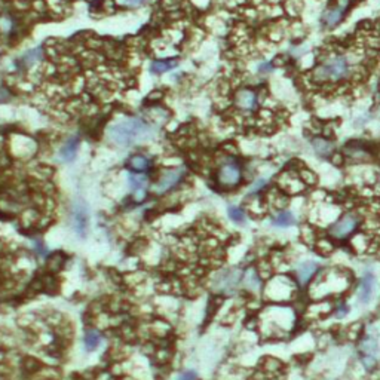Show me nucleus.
Returning <instances> with one entry per match:
<instances>
[{
    "mask_svg": "<svg viewBox=\"0 0 380 380\" xmlns=\"http://www.w3.org/2000/svg\"><path fill=\"white\" fill-rule=\"evenodd\" d=\"M352 74V62L346 55H333L322 61L314 71L312 81L315 84H337L348 79Z\"/></svg>",
    "mask_w": 380,
    "mask_h": 380,
    "instance_id": "1",
    "label": "nucleus"
},
{
    "mask_svg": "<svg viewBox=\"0 0 380 380\" xmlns=\"http://www.w3.org/2000/svg\"><path fill=\"white\" fill-rule=\"evenodd\" d=\"M148 131V126L140 119H128L113 125L109 131L110 140L117 146H131L137 140L143 138Z\"/></svg>",
    "mask_w": 380,
    "mask_h": 380,
    "instance_id": "2",
    "label": "nucleus"
},
{
    "mask_svg": "<svg viewBox=\"0 0 380 380\" xmlns=\"http://www.w3.org/2000/svg\"><path fill=\"white\" fill-rule=\"evenodd\" d=\"M359 223H361V218L358 214H353V212L345 214L330 226L328 234L334 239H346L351 235H353V232L358 229Z\"/></svg>",
    "mask_w": 380,
    "mask_h": 380,
    "instance_id": "3",
    "label": "nucleus"
},
{
    "mask_svg": "<svg viewBox=\"0 0 380 380\" xmlns=\"http://www.w3.org/2000/svg\"><path fill=\"white\" fill-rule=\"evenodd\" d=\"M218 183L221 187L224 189H234L241 183L242 178V173H241V167L235 162H227L223 164L218 170L217 174Z\"/></svg>",
    "mask_w": 380,
    "mask_h": 380,
    "instance_id": "4",
    "label": "nucleus"
},
{
    "mask_svg": "<svg viewBox=\"0 0 380 380\" xmlns=\"http://www.w3.org/2000/svg\"><path fill=\"white\" fill-rule=\"evenodd\" d=\"M351 3V0H337V3L331 8H328L324 15H322V23L325 27L331 29L334 26H337L342 20H343V15L348 9Z\"/></svg>",
    "mask_w": 380,
    "mask_h": 380,
    "instance_id": "5",
    "label": "nucleus"
},
{
    "mask_svg": "<svg viewBox=\"0 0 380 380\" xmlns=\"http://www.w3.org/2000/svg\"><path fill=\"white\" fill-rule=\"evenodd\" d=\"M259 104L257 94L253 89L244 88L236 92L235 95V107L241 112H254Z\"/></svg>",
    "mask_w": 380,
    "mask_h": 380,
    "instance_id": "6",
    "label": "nucleus"
},
{
    "mask_svg": "<svg viewBox=\"0 0 380 380\" xmlns=\"http://www.w3.org/2000/svg\"><path fill=\"white\" fill-rule=\"evenodd\" d=\"M183 175V171L181 170H171V171H167L162 174V177L159 178V181L153 186V190L156 193H162V192H167L170 190L173 186H175L178 183V180L181 178Z\"/></svg>",
    "mask_w": 380,
    "mask_h": 380,
    "instance_id": "7",
    "label": "nucleus"
},
{
    "mask_svg": "<svg viewBox=\"0 0 380 380\" xmlns=\"http://www.w3.org/2000/svg\"><path fill=\"white\" fill-rule=\"evenodd\" d=\"M374 292V278L373 275H365L358 285V298L361 303H368Z\"/></svg>",
    "mask_w": 380,
    "mask_h": 380,
    "instance_id": "8",
    "label": "nucleus"
},
{
    "mask_svg": "<svg viewBox=\"0 0 380 380\" xmlns=\"http://www.w3.org/2000/svg\"><path fill=\"white\" fill-rule=\"evenodd\" d=\"M317 269H318V266H317V263H314V262H305V263L298 264L297 273H295V275H297V281H298L301 285H306V284L314 278Z\"/></svg>",
    "mask_w": 380,
    "mask_h": 380,
    "instance_id": "9",
    "label": "nucleus"
},
{
    "mask_svg": "<svg viewBox=\"0 0 380 380\" xmlns=\"http://www.w3.org/2000/svg\"><path fill=\"white\" fill-rule=\"evenodd\" d=\"M78 148H79V140L73 137L70 140L65 141V144L61 147V159L65 161V162H70L76 158V155H78Z\"/></svg>",
    "mask_w": 380,
    "mask_h": 380,
    "instance_id": "10",
    "label": "nucleus"
},
{
    "mask_svg": "<svg viewBox=\"0 0 380 380\" xmlns=\"http://www.w3.org/2000/svg\"><path fill=\"white\" fill-rule=\"evenodd\" d=\"M281 186H282L284 190H287L290 193H298V192H301L303 189H305V183H303V180L300 177L294 175V174H291L290 177L287 175V178L281 181Z\"/></svg>",
    "mask_w": 380,
    "mask_h": 380,
    "instance_id": "11",
    "label": "nucleus"
},
{
    "mask_svg": "<svg viewBox=\"0 0 380 380\" xmlns=\"http://www.w3.org/2000/svg\"><path fill=\"white\" fill-rule=\"evenodd\" d=\"M177 65H178L177 59H156V61L151 62L150 70L155 74H162V73H167V71L175 68Z\"/></svg>",
    "mask_w": 380,
    "mask_h": 380,
    "instance_id": "12",
    "label": "nucleus"
},
{
    "mask_svg": "<svg viewBox=\"0 0 380 380\" xmlns=\"http://www.w3.org/2000/svg\"><path fill=\"white\" fill-rule=\"evenodd\" d=\"M312 146H314V150L317 151V153L320 156H328L333 153V144L327 140H322V138H314L312 140Z\"/></svg>",
    "mask_w": 380,
    "mask_h": 380,
    "instance_id": "13",
    "label": "nucleus"
},
{
    "mask_svg": "<svg viewBox=\"0 0 380 380\" xmlns=\"http://www.w3.org/2000/svg\"><path fill=\"white\" fill-rule=\"evenodd\" d=\"M272 221L279 227H288V226H292L295 220H294V217L290 211H281L279 214H276L272 218Z\"/></svg>",
    "mask_w": 380,
    "mask_h": 380,
    "instance_id": "14",
    "label": "nucleus"
},
{
    "mask_svg": "<svg viewBox=\"0 0 380 380\" xmlns=\"http://www.w3.org/2000/svg\"><path fill=\"white\" fill-rule=\"evenodd\" d=\"M148 165H150V161H148L146 156H140V155L132 156L131 161H129V167H131L134 171H137V173H141V171L147 170Z\"/></svg>",
    "mask_w": 380,
    "mask_h": 380,
    "instance_id": "15",
    "label": "nucleus"
},
{
    "mask_svg": "<svg viewBox=\"0 0 380 380\" xmlns=\"http://www.w3.org/2000/svg\"><path fill=\"white\" fill-rule=\"evenodd\" d=\"M101 336L97 331H88L85 336V348L88 351H94L98 345H100Z\"/></svg>",
    "mask_w": 380,
    "mask_h": 380,
    "instance_id": "16",
    "label": "nucleus"
},
{
    "mask_svg": "<svg viewBox=\"0 0 380 380\" xmlns=\"http://www.w3.org/2000/svg\"><path fill=\"white\" fill-rule=\"evenodd\" d=\"M377 352V343L374 339H367L362 343V355H376Z\"/></svg>",
    "mask_w": 380,
    "mask_h": 380,
    "instance_id": "17",
    "label": "nucleus"
},
{
    "mask_svg": "<svg viewBox=\"0 0 380 380\" xmlns=\"http://www.w3.org/2000/svg\"><path fill=\"white\" fill-rule=\"evenodd\" d=\"M229 217L235 221V223H244L245 221V214L241 208L238 206H231L229 208Z\"/></svg>",
    "mask_w": 380,
    "mask_h": 380,
    "instance_id": "18",
    "label": "nucleus"
},
{
    "mask_svg": "<svg viewBox=\"0 0 380 380\" xmlns=\"http://www.w3.org/2000/svg\"><path fill=\"white\" fill-rule=\"evenodd\" d=\"M247 284H248V287H250L251 290H259V287H260V278H259V275L254 273V272H248V273H247Z\"/></svg>",
    "mask_w": 380,
    "mask_h": 380,
    "instance_id": "19",
    "label": "nucleus"
},
{
    "mask_svg": "<svg viewBox=\"0 0 380 380\" xmlns=\"http://www.w3.org/2000/svg\"><path fill=\"white\" fill-rule=\"evenodd\" d=\"M300 178L303 180V183H305V184H314V183H317V175H315L312 171H309V170H303L301 174H300Z\"/></svg>",
    "mask_w": 380,
    "mask_h": 380,
    "instance_id": "20",
    "label": "nucleus"
},
{
    "mask_svg": "<svg viewBox=\"0 0 380 380\" xmlns=\"http://www.w3.org/2000/svg\"><path fill=\"white\" fill-rule=\"evenodd\" d=\"M129 183H131V187H132L134 190H141L143 186L146 184V178H144V177L131 175V177H129Z\"/></svg>",
    "mask_w": 380,
    "mask_h": 380,
    "instance_id": "21",
    "label": "nucleus"
},
{
    "mask_svg": "<svg viewBox=\"0 0 380 380\" xmlns=\"http://www.w3.org/2000/svg\"><path fill=\"white\" fill-rule=\"evenodd\" d=\"M74 218H76V227L78 229H84V227H87L85 224H87V215H85V211H81V209H78L76 211V214H74Z\"/></svg>",
    "mask_w": 380,
    "mask_h": 380,
    "instance_id": "22",
    "label": "nucleus"
},
{
    "mask_svg": "<svg viewBox=\"0 0 380 380\" xmlns=\"http://www.w3.org/2000/svg\"><path fill=\"white\" fill-rule=\"evenodd\" d=\"M318 248H321L320 251H322L324 254H328V253H331V251H333V244H331L328 239L321 238V241L318 242Z\"/></svg>",
    "mask_w": 380,
    "mask_h": 380,
    "instance_id": "23",
    "label": "nucleus"
},
{
    "mask_svg": "<svg viewBox=\"0 0 380 380\" xmlns=\"http://www.w3.org/2000/svg\"><path fill=\"white\" fill-rule=\"evenodd\" d=\"M362 364L365 368H373L376 365V356L374 355H362Z\"/></svg>",
    "mask_w": 380,
    "mask_h": 380,
    "instance_id": "24",
    "label": "nucleus"
},
{
    "mask_svg": "<svg viewBox=\"0 0 380 380\" xmlns=\"http://www.w3.org/2000/svg\"><path fill=\"white\" fill-rule=\"evenodd\" d=\"M348 312H349V306L345 305V303H342V305H339L337 309H336V317L337 318H345V315H348Z\"/></svg>",
    "mask_w": 380,
    "mask_h": 380,
    "instance_id": "25",
    "label": "nucleus"
},
{
    "mask_svg": "<svg viewBox=\"0 0 380 380\" xmlns=\"http://www.w3.org/2000/svg\"><path fill=\"white\" fill-rule=\"evenodd\" d=\"M178 380H196V373L195 371H184V373H181L180 374V377H178Z\"/></svg>",
    "mask_w": 380,
    "mask_h": 380,
    "instance_id": "26",
    "label": "nucleus"
},
{
    "mask_svg": "<svg viewBox=\"0 0 380 380\" xmlns=\"http://www.w3.org/2000/svg\"><path fill=\"white\" fill-rule=\"evenodd\" d=\"M264 184H266V181H264V180H259V181H257V183H256V184H254V186H253V189H251V192H253V193H254V192H257V190H260V189H262V187H263V186H264Z\"/></svg>",
    "mask_w": 380,
    "mask_h": 380,
    "instance_id": "27",
    "label": "nucleus"
}]
</instances>
